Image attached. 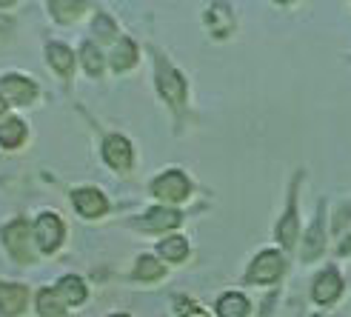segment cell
<instances>
[{"mask_svg": "<svg viewBox=\"0 0 351 317\" xmlns=\"http://www.w3.org/2000/svg\"><path fill=\"white\" fill-rule=\"evenodd\" d=\"M32 235H34V243H38V252L55 255L66 240V223L60 215H55V211H40V215L34 218Z\"/></svg>", "mask_w": 351, "mask_h": 317, "instance_id": "cell-1", "label": "cell"}, {"mask_svg": "<svg viewBox=\"0 0 351 317\" xmlns=\"http://www.w3.org/2000/svg\"><path fill=\"white\" fill-rule=\"evenodd\" d=\"M149 191L160 203H183L191 195V180L180 169H166L149 183Z\"/></svg>", "mask_w": 351, "mask_h": 317, "instance_id": "cell-2", "label": "cell"}, {"mask_svg": "<svg viewBox=\"0 0 351 317\" xmlns=\"http://www.w3.org/2000/svg\"><path fill=\"white\" fill-rule=\"evenodd\" d=\"M3 243L12 257H17L21 263H32L38 257V243H34V235H32V226L17 218V220H9L6 228H3Z\"/></svg>", "mask_w": 351, "mask_h": 317, "instance_id": "cell-3", "label": "cell"}, {"mask_svg": "<svg viewBox=\"0 0 351 317\" xmlns=\"http://www.w3.org/2000/svg\"><path fill=\"white\" fill-rule=\"evenodd\" d=\"M283 255H280L277 249H266V252H260L254 260H252V266H249V274H245V280L254 286H266V283H274V280L283 274Z\"/></svg>", "mask_w": 351, "mask_h": 317, "instance_id": "cell-4", "label": "cell"}, {"mask_svg": "<svg viewBox=\"0 0 351 317\" xmlns=\"http://www.w3.org/2000/svg\"><path fill=\"white\" fill-rule=\"evenodd\" d=\"M157 89H160V95L166 97V103L171 106V109H183V103H186V80L180 78L178 69L169 66L166 60H160V66H157Z\"/></svg>", "mask_w": 351, "mask_h": 317, "instance_id": "cell-5", "label": "cell"}, {"mask_svg": "<svg viewBox=\"0 0 351 317\" xmlns=\"http://www.w3.org/2000/svg\"><path fill=\"white\" fill-rule=\"evenodd\" d=\"M72 206H75L77 215L86 218V220H97V218H103V215L109 211L106 195H103L100 189H95V186H80V189H75V191H72Z\"/></svg>", "mask_w": 351, "mask_h": 317, "instance_id": "cell-6", "label": "cell"}, {"mask_svg": "<svg viewBox=\"0 0 351 317\" xmlns=\"http://www.w3.org/2000/svg\"><path fill=\"white\" fill-rule=\"evenodd\" d=\"M0 95L6 97L9 106H32L38 100V83L26 75H6L0 78Z\"/></svg>", "mask_w": 351, "mask_h": 317, "instance_id": "cell-7", "label": "cell"}, {"mask_svg": "<svg viewBox=\"0 0 351 317\" xmlns=\"http://www.w3.org/2000/svg\"><path fill=\"white\" fill-rule=\"evenodd\" d=\"M103 161L112 166L114 172H126L134 166V146L129 143V137L123 134H109L103 140Z\"/></svg>", "mask_w": 351, "mask_h": 317, "instance_id": "cell-8", "label": "cell"}, {"mask_svg": "<svg viewBox=\"0 0 351 317\" xmlns=\"http://www.w3.org/2000/svg\"><path fill=\"white\" fill-rule=\"evenodd\" d=\"M29 306V289L23 283H0V314L21 317Z\"/></svg>", "mask_w": 351, "mask_h": 317, "instance_id": "cell-9", "label": "cell"}, {"mask_svg": "<svg viewBox=\"0 0 351 317\" xmlns=\"http://www.w3.org/2000/svg\"><path fill=\"white\" fill-rule=\"evenodd\" d=\"M180 220H183V218H180L178 209H171V206H154V209H149L140 220H134V226L146 228V232H166V228L180 226Z\"/></svg>", "mask_w": 351, "mask_h": 317, "instance_id": "cell-10", "label": "cell"}, {"mask_svg": "<svg viewBox=\"0 0 351 317\" xmlns=\"http://www.w3.org/2000/svg\"><path fill=\"white\" fill-rule=\"evenodd\" d=\"M55 292L60 294V301L66 303V309L69 306H83L86 301H89V286H86V280L83 277H77V274H66V277H60L58 283H55Z\"/></svg>", "mask_w": 351, "mask_h": 317, "instance_id": "cell-11", "label": "cell"}, {"mask_svg": "<svg viewBox=\"0 0 351 317\" xmlns=\"http://www.w3.org/2000/svg\"><path fill=\"white\" fill-rule=\"evenodd\" d=\"M343 292V277L337 269H326L317 274V280H314V286H311V294H314V301L317 303H335L337 297Z\"/></svg>", "mask_w": 351, "mask_h": 317, "instance_id": "cell-12", "label": "cell"}, {"mask_svg": "<svg viewBox=\"0 0 351 317\" xmlns=\"http://www.w3.org/2000/svg\"><path fill=\"white\" fill-rule=\"evenodd\" d=\"M297 232H300V218H297V191H291L286 215L280 218V223H277V240H280V246H283V249H291V246L297 243Z\"/></svg>", "mask_w": 351, "mask_h": 317, "instance_id": "cell-13", "label": "cell"}, {"mask_svg": "<svg viewBox=\"0 0 351 317\" xmlns=\"http://www.w3.org/2000/svg\"><path fill=\"white\" fill-rule=\"evenodd\" d=\"M46 60L51 66V72L60 75V78H69L75 72V51L63 46V43H49L46 46Z\"/></svg>", "mask_w": 351, "mask_h": 317, "instance_id": "cell-14", "label": "cell"}, {"mask_svg": "<svg viewBox=\"0 0 351 317\" xmlns=\"http://www.w3.org/2000/svg\"><path fill=\"white\" fill-rule=\"evenodd\" d=\"M26 123L21 117H6L0 120V146L3 149H21L26 143Z\"/></svg>", "mask_w": 351, "mask_h": 317, "instance_id": "cell-15", "label": "cell"}, {"mask_svg": "<svg viewBox=\"0 0 351 317\" xmlns=\"http://www.w3.org/2000/svg\"><path fill=\"white\" fill-rule=\"evenodd\" d=\"M137 58H140L137 43H134V40H129V38H123V40H117V43H114L112 55H109V63H112L114 72H129V69L137 63Z\"/></svg>", "mask_w": 351, "mask_h": 317, "instance_id": "cell-16", "label": "cell"}, {"mask_svg": "<svg viewBox=\"0 0 351 317\" xmlns=\"http://www.w3.org/2000/svg\"><path fill=\"white\" fill-rule=\"evenodd\" d=\"M217 317H249V297L240 292H226L217 301Z\"/></svg>", "mask_w": 351, "mask_h": 317, "instance_id": "cell-17", "label": "cell"}, {"mask_svg": "<svg viewBox=\"0 0 351 317\" xmlns=\"http://www.w3.org/2000/svg\"><path fill=\"white\" fill-rule=\"evenodd\" d=\"M157 255L169 263H183L189 257V240L183 235H171V237H163L157 243Z\"/></svg>", "mask_w": 351, "mask_h": 317, "instance_id": "cell-18", "label": "cell"}, {"mask_svg": "<svg viewBox=\"0 0 351 317\" xmlns=\"http://www.w3.org/2000/svg\"><path fill=\"white\" fill-rule=\"evenodd\" d=\"M34 306H38L40 317H63V312H66V303L60 301V294L49 286L34 294Z\"/></svg>", "mask_w": 351, "mask_h": 317, "instance_id": "cell-19", "label": "cell"}, {"mask_svg": "<svg viewBox=\"0 0 351 317\" xmlns=\"http://www.w3.org/2000/svg\"><path fill=\"white\" fill-rule=\"evenodd\" d=\"M80 60H83V69H86V75H92V78H100L103 75V69H106V58H103V51L95 40H83L80 46Z\"/></svg>", "mask_w": 351, "mask_h": 317, "instance_id": "cell-20", "label": "cell"}, {"mask_svg": "<svg viewBox=\"0 0 351 317\" xmlns=\"http://www.w3.org/2000/svg\"><path fill=\"white\" fill-rule=\"evenodd\" d=\"M323 249H326V232H323V223H320V218L311 223V228L306 232V240H303V260L308 263V260H317L320 255H323Z\"/></svg>", "mask_w": 351, "mask_h": 317, "instance_id": "cell-21", "label": "cell"}, {"mask_svg": "<svg viewBox=\"0 0 351 317\" xmlns=\"http://www.w3.org/2000/svg\"><path fill=\"white\" fill-rule=\"evenodd\" d=\"M163 274H166V266L154 255L137 257V263H134V277L137 280H146V283H152V280H160Z\"/></svg>", "mask_w": 351, "mask_h": 317, "instance_id": "cell-22", "label": "cell"}, {"mask_svg": "<svg viewBox=\"0 0 351 317\" xmlns=\"http://www.w3.org/2000/svg\"><path fill=\"white\" fill-rule=\"evenodd\" d=\"M86 3H69V0H63V3H49V12L58 17L60 23H75L80 14H86Z\"/></svg>", "mask_w": 351, "mask_h": 317, "instance_id": "cell-23", "label": "cell"}, {"mask_svg": "<svg viewBox=\"0 0 351 317\" xmlns=\"http://www.w3.org/2000/svg\"><path fill=\"white\" fill-rule=\"evenodd\" d=\"M92 32H95V38H97L100 43H112V40L117 38V26H114L112 17H106V14H97V17H95Z\"/></svg>", "mask_w": 351, "mask_h": 317, "instance_id": "cell-24", "label": "cell"}, {"mask_svg": "<svg viewBox=\"0 0 351 317\" xmlns=\"http://www.w3.org/2000/svg\"><path fill=\"white\" fill-rule=\"evenodd\" d=\"M6 109H9V103L3 95H0V120H6Z\"/></svg>", "mask_w": 351, "mask_h": 317, "instance_id": "cell-25", "label": "cell"}, {"mask_svg": "<svg viewBox=\"0 0 351 317\" xmlns=\"http://www.w3.org/2000/svg\"><path fill=\"white\" fill-rule=\"evenodd\" d=\"M183 317H208V314H206L203 309H191V312H186Z\"/></svg>", "mask_w": 351, "mask_h": 317, "instance_id": "cell-26", "label": "cell"}, {"mask_svg": "<svg viewBox=\"0 0 351 317\" xmlns=\"http://www.w3.org/2000/svg\"><path fill=\"white\" fill-rule=\"evenodd\" d=\"M109 317H129V314H123V312H117V314H109Z\"/></svg>", "mask_w": 351, "mask_h": 317, "instance_id": "cell-27", "label": "cell"}]
</instances>
